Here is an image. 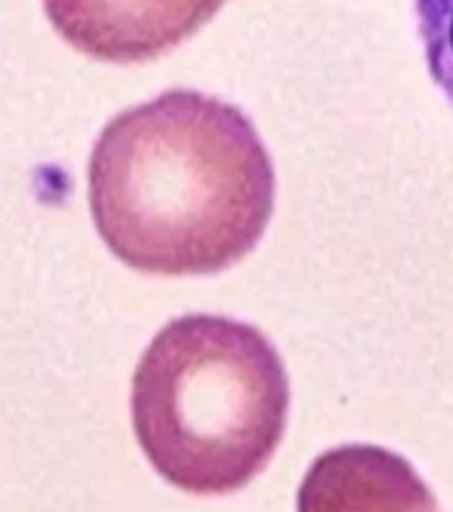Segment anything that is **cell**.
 <instances>
[{
    "label": "cell",
    "mask_w": 453,
    "mask_h": 512,
    "mask_svg": "<svg viewBox=\"0 0 453 512\" xmlns=\"http://www.w3.org/2000/svg\"><path fill=\"white\" fill-rule=\"evenodd\" d=\"M88 203L104 246L131 270L214 275L259 246L275 168L235 104L174 88L102 128Z\"/></svg>",
    "instance_id": "obj_1"
},
{
    "label": "cell",
    "mask_w": 453,
    "mask_h": 512,
    "mask_svg": "<svg viewBox=\"0 0 453 512\" xmlns=\"http://www.w3.org/2000/svg\"><path fill=\"white\" fill-rule=\"evenodd\" d=\"M288 408L275 344L222 315H184L160 328L131 387L144 456L160 478L198 496L246 488L278 451Z\"/></svg>",
    "instance_id": "obj_2"
},
{
    "label": "cell",
    "mask_w": 453,
    "mask_h": 512,
    "mask_svg": "<svg viewBox=\"0 0 453 512\" xmlns=\"http://www.w3.org/2000/svg\"><path fill=\"white\" fill-rule=\"evenodd\" d=\"M224 0H43L48 22L91 59L139 64L174 51Z\"/></svg>",
    "instance_id": "obj_3"
},
{
    "label": "cell",
    "mask_w": 453,
    "mask_h": 512,
    "mask_svg": "<svg viewBox=\"0 0 453 512\" xmlns=\"http://www.w3.org/2000/svg\"><path fill=\"white\" fill-rule=\"evenodd\" d=\"M296 512H438L414 464L382 446L331 448L304 475Z\"/></svg>",
    "instance_id": "obj_4"
},
{
    "label": "cell",
    "mask_w": 453,
    "mask_h": 512,
    "mask_svg": "<svg viewBox=\"0 0 453 512\" xmlns=\"http://www.w3.org/2000/svg\"><path fill=\"white\" fill-rule=\"evenodd\" d=\"M416 19L427 70L453 107V0H416Z\"/></svg>",
    "instance_id": "obj_5"
}]
</instances>
